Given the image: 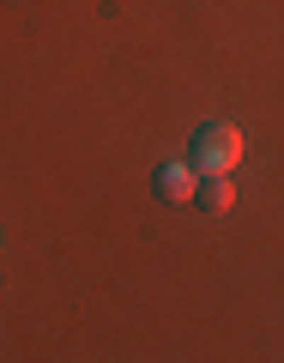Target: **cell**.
<instances>
[{"label":"cell","mask_w":284,"mask_h":363,"mask_svg":"<svg viewBox=\"0 0 284 363\" xmlns=\"http://www.w3.org/2000/svg\"><path fill=\"white\" fill-rule=\"evenodd\" d=\"M242 152H248V140H242L236 121H206V128L194 133V157H188V164H194L200 176H212V169H236Z\"/></svg>","instance_id":"obj_1"},{"label":"cell","mask_w":284,"mask_h":363,"mask_svg":"<svg viewBox=\"0 0 284 363\" xmlns=\"http://www.w3.org/2000/svg\"><path fill=\"white\" fill-rule=\"evenodd\" d=\"M152 188H157V200H169V206H188L194 188H200V169L194 164H157Z\"/></svg>","instance_id":"obj_2"},{"label":"cell","mask_w":284,"mask_h":363,"mask_svg":"<svg viewBox=\"0 0 284 363\" xmlns=\"http://www.w3.org/2000/svg\"><path fill=\"white\" fill-rule=\"evenodd\" d=\"M194 200H200V212H230V200H236V182H230V169H212V176H200Z\"/></svg>","instance_id":"obj_3"}]
</instances>
